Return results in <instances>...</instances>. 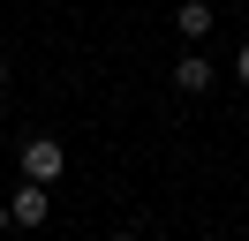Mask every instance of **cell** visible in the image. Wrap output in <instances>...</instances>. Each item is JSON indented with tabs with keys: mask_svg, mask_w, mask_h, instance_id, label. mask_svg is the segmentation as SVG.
<instances>
[{
	"mask_svg": "<svg viewBox=\"0 0 249 241\" xmlns=\"http://www.w3.org/2000/svg\"><path fill=\"white\" fill-rule=\"evenodd\" d=\"M234 75H242V83H249V38H242V53H234Z\"/></svg>",
	"mask_w": 249,
	"mask_h": 241,
	"instance_id": "cell-5",
	"label": "cell"
},
{
	"mask_svg": "<svg viewBox=\"0 0 249 241\" xmlns=\"http://www.w3.org/2000/svg\"><path fill=\"white\" fill-rule=\"evenodd\" d=\"M0 83H8V60H0Z\"/></svg>",
	"mask_w": 249,
	"mask_h": 241,
	"instance_id": "cell-6",
	"label": "cell"
},
{
	"mask_svg": "<svg viewBox=\"0 0 249 241\" xmlns=\"http://www.w3.org/2000/svg\"><path fill=\"white\" fill-rule=\"evenodd\" d=\"M8 211H16V226H46V181H31V189H16V204H8Z\"/></svg>",
	"mask_w": 249,
	"mask_h": 241,
	"instance_id": "cell-3",
	"label": "cell"
},
{
	"mask_svg": "<svg viewBox=\"0 0 249 241\" xmlns=\"http://www.w3.org/2000/svg\"><path fill=\"white\" fill-rule=\"evenodd\" d=\"M174 23H181V38H189V45H204V30L219 23V8H204V0H181V8H174Z\"/></svg>",
	"mask_w": 249,
	"mask_h": 241,
	"instance_id": "cell-2",
	"label": "cell"
},
{
	"mask_svg": "<svg viewBox=\"0 0 249 241\" xmlns=\"http://www.w3.org/2000/svg\"><path fill=\"white\" fill-rule=\"evenodd\" d=\"M212 60H204V53H181V60H174V83H181V90H212Z\"/></svg>",
	"mask_w": 249,
	"mask_h": 241,
	"instance_id": "cell-4",
	"label": "cell"
},
{
	"mask_svg": "<svg viewBox=\"0 0 249 241\" xmlns=\"http://www.w3.org/2000/svg\"><path fill=\"white\" fill-rule=\"evenodd\" d=\"M61 166H68V151L53 143V136H31V143H23V173H31V181H53Z\"/></svg>",
	"mask_w": 249,
	"mask_h": 241,
	"instance_id": "cell-1",
	"label": "cell"
}]
</instances>
